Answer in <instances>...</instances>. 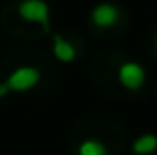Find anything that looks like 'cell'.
I'll list each match as a JSON object with an SVG mask.
<instances>
[{
  "instance_id": "1",
  "label": "cell",
  "mask_w": 157,
  "mask_h": 155,
  "mask_svg": "<svg viewBox=\"0 0 157 155\" xmlns=\"http://www.w3.org/2000/svg\"><path fill=\"white\" fill-rule=\"evenodd\" d=\"M18 16L30 24H38L44 32L52 30L50 24V6L44 0H20Z\"/></svg>"
},
{
  "instance_id": "2",
  "label": "cell",
  "mask_w": 157,
  "mask_h": 155,
  "mask_svg": "<svg viewBox=\"0 0 157 155\" xmlns=\"http://www.w3.org/2000/svg\"><path fill=\"white\" fill-rule=\"evenodd\" d=\"M42 81V72L36 66H20L14 72H10L6 78V85L12 93H24L34 89Z\"/></svg>"
},
{
  "instance_id": "3",
  "label": "cell",
  "mask_w": 157,
  "mask_h": 155,
  "mask_svg": "<svg viewBox=\"0 0 157 155\" xmlns=\"http://www.w3.org/2000/svg\"><path fill=\"white\" fill-rule=\"evenodd\" d=\"M145 80H147V72L139 62L127 60V62L119 64L117 81L123 89H127V92H139L145 85Z\"/></svg>"
},
{
  "instance_id": "4",
  "label": "cell",
  "mask_w": 157,
  "mask_h": 155,
  "mask_svg": "<svg viewBox=\"0 0 157 155\" xmlns=\"http://www.w3.org/2000/svg\"><path fill=\"white\" fill-rule=\"evenodd\" d=\"M123 18V10L113 2H100L90 12V22L98 28H115Z\"/></svg>"
},
{
  "instance_id": "5",
  "label": "cell",
  "mask_w": 157,
  "mask_h": 155,
  "mask_svg": "<svg viewBox=\"0 0 157 155\" xmlns=\"http://www.w3.org/2000/svg\"><path fill=\"white\" fill-rule=\"evenodd\" d=\"M52 52L54 58L62 64H72L78 58V50L62 32H54L52 34Z\"/></svg>"
},
{
  "instance_id": "6",
  "label": "cell",
  "mask_w": 157,
  "mask_h": 155,
  "mask_svg": "<svg viewBox=\"0 0 157 155\" xmlns=\"http://www.w3.org/2000/svg\"><path fill=\"white\" fill-rule=\"evenodd\" d=\"M157 151V135L155 133H143L137 135L131 143V153L135 155H149Z\"/></svg>"
},
{
  "instance_id": "7",
  "label": "cell",
  "mask_w": 157,
  "mask_h": 155,
  "mask_svg": "<svg viewBox=\"0 0 157 155\" xmlns=\"http://www.w3.org/2000/svg\"><path fill=\"white\" fill-rule=\"evenodd\" d=\"M78 155H107V147L104 141L96 139V137H88V139L80 141Z\"/></svg>"
},
{
  "instance_id": "8",
  "label": "cell",
  "mask_w": 157,
  "mask_h": 155,
  "mask_svg": "<svg viewBox=\"0 0 157 155\" xmlns=\"http://www.w3.org/2000/svg\"><path fill=\"white\" fill-rule=\"evenodd\" d=\"M10 88L6 85V81H0V100H4V97H8L10 96Z\"/></svg>"
},
{
  "instance_id": "9",
  "label": "cell",
  "mask_w": 157,
  "mask_h": 155,
  "mask_svg": "<svg viewBox=\"0 0 157 155\" xmlns=\"http://www.w3.org/2000/svg\"><path fill=\"white\" fill-rule=\"evenodd\" d=\"M155 48H157V34H155Z\"/></svg>"
}]
</instances>
